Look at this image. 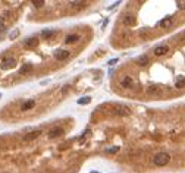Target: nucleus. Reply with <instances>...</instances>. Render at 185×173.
Segmentation results:
<instances>
[{"instance_id":"f257e3e1","label":"nucleus","mask_w":185,"mask_h":173,"mask_svg":"<svg viewBox=\"0 0 185 173\" xmlns=\"http://www.w3.org/2000/svg\"><path fill=\"white\" fill-rule=\"evenodd\" d=\"M169 161H170V156H169L168 153H159V154H156V156L153 157V163L156 166H159V167L166 166Z\"/></svg>"},{"instance_id":"f03ea898","label":"nucleus","mask_w":185,"mask_h":173,"mask_svg":"<svg viewBox=\"0 0 185 173\" xmlns=\"http://www.w3.org/2000/svg\"><path fill=\"white\" fill-rule=\"evenodd\" d=\"M15 65H16V59H13V57H6V59L1 62L0 68L3 70H7V69H10V68H15Z\"/></svg>"},{"instance_id":"7ed1b4c3","label":"nucleus","mask_w":185,"mask_h":173,"mask_svg":"<svg viewBox=\"0 0 185 173\" xmlns=\"http://www.w3.org/2000/svg\"><path fill=\"white\" fill-rule=\"evenodd\" d=\"M38 43H40V40L37 37H30V38H27L24 41V47L25 49H35L38 46Z\"/></svg>"},{"instance_id":"20e7f679","label":"nucleus","mask_w":185,"mask_h":173,"mask_svg":"<svg viewBox=\"0 0 185 173\" xmlns=\"http://www.w3.org/2000/svg\"><path fill=\"white\" fill-rule=\"evenodd\" d=\"M134 85H135V81L132 79V76H129V75H126V76H123L120 79V86H123V88H132Z\"/></svg>"},{"instance_id":"39448f33","label":"nucleus","mask_w":185,"mask_h":173,"mask_svg":"<svg viewBox=\"0 0 185 173\" xmlns=\"http://www.w3.org/2000/svg\"><path fill=\"white\" fill-rule=\"evenodd\" d=\"M168 52H169V47L166 46V44L157 46V47H154V50H153L154 56H157V57H160V56H165V54H166Z\"/></svg>"},{"instance_id":"423d86ee","label":"nucleus","mask_w":185,"mask_h":173,"mask_svg":"<svg viewBox=\"0 0 185 173\" xmlns=\"http://www.w3.org/2000/svg\"><path fill=\"white\" fill-rule=\"evenodd\" d=\"M69 56H71V53L68 52V50H63V49L62 50H56V53H54V59H57L60 62L62 60H66Z\"/></svg>"},{"instance_id":"0eeeda50","label":"nucleus","mask_w":185,"mask_h":173,"mask_svg":"<svg viewBox=\"0 0 185 173\" xmlns=\"http://www.w3.org/2000/svg\"><path fill=\"white\" fill-rule=\"evenodd\" d=\"M41 135V131H38V129H35V131H31L30 134H27L25 137H24V141L25 142H30V141H34V139H37L38 137Z\"/></svg>"},{"instance_id":"6e6552de","label":"nucleus","mask_w":185,"mask_h":173,"mask_svg":"<svg viewBox=\"0 0 185 173\" xmlns=\"http://www.w3.org/2000/svg\"><path fill=\"white\" fill-rule=\"evenodd\" d=\"M63 135V129L62 128H53L49 131V138L50 139H54L57 138V137H62Z\"/></svg>"},{"instance_id":"1a4fd4ad","label":"nucleus","mask_w":185,"mask_h":173,"mask_svg":"<svg viewBox=\"0 0 185 173\" xmlns=\"http://www.w3.org/2000/svg\"><path fill=\"white\" fill-rule=\"evenodd\" d=\"M57 34H59L57 30H44V31H41L43 38H46V40H51L53 37H56Z\"/></svg>"},{"instance_id":"9d476101","label":"nucleus","mask_w":185,"mask_h":173,"mask_svg":"<svg viewBox=\"0 0 185 173\" xmlns=\"http://www.w3.org/2000/svg\"><path fill=\"white\" fill-rule=\"evenodd\" d=\"M172 24H173V16H166L159 22V27L160 28H169Z\"/></svg>"},{"instance_id":"9b49d317","label":"nucleus","mask_w":185,"mask_h":173,"mask_svg":"<svg viewBox=\"0 0 185 173\" xmlns=\"http://www.w3.org/2000/svg\"><path fill=\"white\" fill-rule=\"evenodd\" d=\"M34 107H35V100H27L25 103H22L21 110H22V112H27V110H31Z\"/></svg>"},{"instance_id":"f8f14e48","label":"nucleus","mask_w":185,"mask_h":173,"mask_svg":"<svg viewBox=\"0 0 185 173\" xmlns=\"http://www.w3.org/2000/svg\"><path fill=\"white\" fill-rule=\"evenodd\" d=\"M149 63H150V59H149V56H146V54L140 56V57H138V60H137V65H138V66H141V68L147 66Z\"/></svg>"},{"instance_id":"ddd939ff","label":"nucleus","mask_w":185,"mask_h":173,"mask_svg":"<svg viewBox=\"0 0 185 173\" xmlns=\"http://www.w3.org/2000/svg\"><path fill=\"white\" fill-rule=\"evenodd\" d=\"M113 113L119 115V116H129L131 115V112L128 109H125V107H115L113 109Z\"/></svg>"},{"instance_id":"4468645a","label":"nucleus","mask_w":185,"mask_h":173,"mask_svg":"<svg viewBox=\"0 0 185 173\" xmlns=\"http://www.w3.org/2000/svg\"><path fill=\"white\" fill-rule=\"evenodd\" d=\"M78 40H81V37L78 34H71L65 38V43H66V44H75Z\"/></svg>"},{"instance_id":"2eb2a0df","label":"nucleus","mask_w":185,"mask_h":173,"mask_svg":"<svg viewBox=\"0 0 185 173\" xmlns=\"http://www.w3.org/2000/svg\"><path fill=\"white\" fill-rule=\"evenodd\" d=\"M175 88H178V89L185 88V76H179V78L176 79V82H175Z\"/></svg>"},{"instance_id":"dca6fc26","label":"nucleus","mask_w":185,"mask_h":173,"mask_svg":"<svg viewBox=\"0 0 185 173\" xmlns=\"http://www.w3.org/2000/svg\"><path fill=\"white\" fill-rule=\"evenodd\" d=\"M147 92H149V94H162V88H160V86H156V85H152L147 88Z\"/></svg>"},{"instance_id":"f3484780","label":"nucleus","mask_w":185,"mask_h":173,"mask_svg":"<svg viewBox=\"0 0 185 173\" xmlns=\"http://www.w3.org/2000/svg\"><path fill=\"white\" fill-rule=\"evenodd\" d=\"M123 22H125L126 25L132 27V25L135 24V18L132 16V15H125V18H123Z\"/></svg>"},{"instance_id":"a211bd4d","label":"nucleus","mask_w":185,"mask_h":173,"mask_svg":"<svg viewBox=\"0 0 185 173\" xmlns=\"http://www.w3.org/2000/svg\"><path fill=\"white\" fill-rule=\"evenodd\" d=\"M91 103V97H81V98H78V104H81V106H85V104H90Z\"/></svg>"},{"instance_id":"6ab92c4d","label":"nucleus","mask_w":185,"mask_h":173,"mask_svg":"<svg viewBox=\"0 0 185 173\" xmlns=\"http://www.w3.org/2000/svg\"><path fill=\"white\" fill-rule=\"evenodd\" d=\"M31 69H33V65H31V63H27V65H24V66L21 68V73H22V75H24V73H28Z\"/></svg>"},{"instance_id":"aec40b11","label":"nucleus","mask_w":185,"mask_h":173,"mask_svg":"<svg viewBox=\"0 0 185 173\" xmlns=\"http://www.w3.org/2000/svg\"><path fill=\"white\" fill-rule=\"evenodd\" d=\"M69 4H71V6H72L74 9H78V7H82L85 3H84V1H71Z\"/></svg>"},{"instance_id":"412c9836","label":"nucleus","mask_w":185,"mask_h":173,"mask_svg":"<svg viewBox=\"0 0 185 173\" xmlns=\"http://www.w3.org/2000/svg\"><path fill=\"white\" fill-rule=\"evenodd\" d=\"M19 34H21V33H19V30H13V31L9 34V40H16L18 37H19Z\"/></svg>"},{"instance_id":"4be33fe9","label":"nucleus","mask_w":185,"mask_h":173,"mask_svg":"<svg viewBox=\"0 0 185 173\" xmlns=\"http://www.w3.org/2000/svg\"><path fill=\"white\" fill-rule=\"evenodd\" d=\"M33 4H34V7H41L44 4V0H34Z\"/></svg>"},{"instance_id":"5701e85b","label":"nucleus","mask_w":185,"mask_h":173,"mask_svg":"<svg viewBox=\"0 0 185 173\" xmlns=\"http://www.w3.org/2000/svg\"><path fill=\"white\" fill-rule=\"evenodd\" d=\"M118 151H119V147H112V148H107L106 150L107 154H113V153H118Z\"/></svg>"},{"instance_id":"b1692460","label":"nucleus","mask_w":185,"mask_h":173,"mask_svg":"<svg viewBox=\"0 0 185 173\" xmlns=\"http://www.w3.org/2000/svg\"><path fill=\"white\" fill-rule=\"evenodd\" d=\"M176 6L179 10H185V1H176Z\"/></svg>"},{"instance_id":"393cba45","label":"nucleus","mask_w":185,"mask_h":173,"mask_svg":"<svg viewBox=\"0 0 185 173\" xmlns=\"http://www.w3.org/2000/svg\"><path fill=\"white\" fill-rule=\"evenodd\" d=\"M4 31V18L0 16V33Z\"/></svg>"},{"instance_id":"a878e982","label":"nucleus","mask_w":185,"mask_h":173,"mask_svg":"<svg viewBox=\"0 0 185 173\" xmlns=\"http://www.w3.org/2000/svg\"><path fill=\"white\" fill-rule=\"evenodd\" d=\"M116 63H118V59H112V60H109L107 65H109V66H113V65H116Z\"/></svg>"},{"instance_id":"bb28decb","label":"nucleus","mask_w":185,"mask_h":173,"mask_svg":"<svg viewBox=\"0 0 185 173\" xmlns=\"http://www.w3.org/2000/svg\"><path fill=\"white\" fill-rule=\"evenodd\" d=\"M91 173H99V172H91Z\"/></svg>"},{"instance_id":"cd10ccee","label":"nucleus","mask_w":185,"mask_h":173,"mask_svg":"<svg viewBox=\"0 0 185 173\" xmlns=\"http://www.w3.org/2000/svg\"><path fill=\"white\" fill-rule=\"evenodd\" d=\"M0 98H1V94H0Z\"/></svg>"}]
</instances>
